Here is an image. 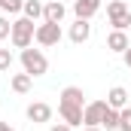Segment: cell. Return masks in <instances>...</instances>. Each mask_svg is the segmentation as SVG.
Listing matches in <instances>:
<instances>
[{
    "mask_svg": "<svg viewBox=\"0 0 131 131\" xmlns=\"http://www.w3.org/2000/svg\"><path fill=\"white\" fill-rule=\"evenodd\" d=\"M49 131H73V125H67V122H55Z\"/></svg>",
    "mask_w": 131,
    "mask_h": 131,
    "instance_id": "21",
    "label": "cell"
},
{
    "mask_svg": "<svg viewBox=\"0 0 131 131\" xmlns=\"http://www.w3.org/2000/svg\"><path fill=\"white\" fill-rule=\"evenodd\" d=\"M31 82H34L31 73H15L9 85H12V92H15V95H28V92H31Z\"/></svg>",
    "mask_w": 131,
    "mask_h": 131,
    "instance_id": "13",
    "label": "cell"
},
{
    "mask_svg": "<svg viewBox=\"0 0 131 131\" xmlns=\"http://www.w3.org/2000/svg\"><path fill=\"white\" fill-rule=\"evenodd\" d=\"M21 12H25V18L37 21V18H43V3H40V0H25Z\"/></svg>",
    "mask_w": 131,
    "mask_h": 131,
    "instance_id": "15",
    "label": "cell"
},
{
    "mask_svg": "<svg viewBox=\"0 0 131 131\" xmlns=\"http://www.w3.org/2000/svg\"><path fill=\"white\" fill-rule=\"evenodd\" d=\"M34 40H37L40 46H58V43H61V25H55V21H43V25H37Z\"/></svg>",
    "mask_w": 131,
    "mask_h": 131,
    "instance_id": "5",
    "label": "cell"
},
{
    "mask_svg": "<svg viewBox=\"0 0 131 131\" xmlns=\"http://www.w3.org/2000/svg\"><path fill=\"white\" fill-rule=\"evenodd\" d=\"M9 34H12V25H9V18H3V15H0V40H6Z\"/></svg>",
    "mask_w": 131,
    "mask_h": 131,
    "instance_id": "20",
    "label": "cell"
},
{
    "mask_svg": "<svg viewBox=\"0 0 131 131\" xmlns=\"http://www.w3.org/2000/svg\"><path fill=\"white\" fill-rule=\"evenodd\" d=\"M92 37V25L85 21V18H76L73 25H70V43H76V46H82L85 40Z\"/></svg>",
    "mask_w": 131,
    "mask_h": 131,
    "instance_id": "9",
    "label": "cell"
},
{
    "mask_svg": "<svg viewBox=\"0 0 131 131\" xmlns=\"http://www.w3.org/2000/svg\"><path fill=\"white\" fill-rule=\"evenodd\" d=\"M107 104H110L113 110L128 107V89H125V85H113V89H110V95H107Z\"/></svg>",
    "mask_w": 131,
    "mask_h": 131,
    "instance_id": "12",
    "label": "cell"
},
{
    "mask_svg": "<svg viewBox=\"0 0 131 131\" xmlns=\"http://www.w3.org/2000/svg\"><path fill=\"white\" fill-rule=\"evenodd\" d=\"M101 9V0H73V12H76V18H92V15H98Z\"/></svg>",
    "mask_w": 131,
    "mask_h": 131,
    "instance_id": "10",
    "label": "cell"
},
{
    "mask_svg": "<svg viewBox=\"0 0 131 131\" xmlns=\"http://www.w3.org/2000/svg\"><path fill=\"white\" fill-rule=\"evenodd\" d=\"M21 6H25V0H0V12H9V15L21 12Z\"/></svg>",
    "mask_w": 131,
    "mask_h": 131,
    "instance_id": "17",
    "label": "cell"
},
{
    "mask_svg": "<svg viewBox=\"0 0 131 131\" xmlns=\"http://www.w3.org/2000/svg\"><path fill=\"white\" fill-rule=\"evenodd\" d=\"M128 46H131V40H128L125 31H113L110 37H107V49H110V52H119V55H122Z\"/></svg>",
    "mask_w": 131,
    "mask_h": 131,
    "instance_id": "11",
    "label": "cell"
},
{
    "mask_svg": "<svg viewBox=\"0 0 131 131\" xmlns=\"http://www.w3.org/2000/svg\"><path fill=\"white\" fill-rule=\"evenodd\" d=\"M119 131H131V107L119 110Z\"/></svg>",
    "mask_w": 131,
    "mask_h": 131,
    "instance_id": "18",
    "label": "cell"
},
{
    "mask_svg": "<svg viewBox=\"0 0 131 131\" xmlns=\"http://www.w3.org/2000/svg\"><path fill=\"white\" fill-rule=\"evenodd\" d=\"M0 131H15V128H12L9 122H0Z\"/></svg>",
    "mask_w": 131,
    "mask_h": 131,
    "instance_id": "23",
    "label": "cell"
},
{
    "mask_svg": "<svg viewBox=\"0 0 131 131\" xmlns=\"http://www.w3.org/2000/svg\"><path fill=\"white\" fill-rule=\"evenodd\" d=\"M25 116L31 119L34 125H40V122H49V119H52V107H49L46 101H34V104H28Z\"/></svg>",
    "mask_w": 131,
    "mask_h": 131,
    "instance_id": "6",
    "label": "cell"
},
{
    "mask_svg": "<svg viewBox=\"0 0 131 131\" xmlns=\"http://www.w3.org/2000/svg\"><path fill=\"white\" fill-rule=\"evenodd\" d=\"M9 67H12V52L0 49V70H9Z\"/></svg>",
    "mask_w": 131,
    "mask_h": 131,
    "instance_id": "19",
    "label": "cell"
},
{
    "mask_svg": "<svg viewBox=\"0 0 131 131\" xmlns=\"http://www.w3.org/2000/svg\"><path fill=\"white\" fill-rule=\"evenodd\" d=\"M34 34H37V28H34V21L31 18H15L12 21V34H9V40H12V46L15 49H28L34 43Z\"/></svg>",
    "mask_w": 131,
    "mask_h": 131,
    "instance_id": "1",
    "label": "cell"
},
{
    "mask_svg": "<svg viewBox=\"0 0 131 131\" xmlns=\"http://www.w3.org/2000/svg\"><path fill=\"white\" fill-rule=\"evenodd\" d=\"M107 18H110L113 31H128L131 28V9H128V3H125V0H110Z\"/></svg>",
    "mask_w": 131,
    "mask_h": 131,
    "instance_id": "2",
    "label": "cell"
},
{
    "mask_svg": "<svg viewBox=\"0 0 131 131\" xmlns=\"http://www.w3.org/2000/svg\"><path fill=\"white\" fill-rule=\"evenodd\" d=\"M101 128H107V131H119V110H107L104 113V122H101Z\"/></svg>",
    "mask_w": 131,
    "mask_h": 131,
    "instance_id": "16",
    "label": "cell"
},
{
    "mask_svg": "<svg viewBox=\"0 0 131 131\" xmlns=\"http://www.w3.org/2000/svg\"><path fill=\"white\" fill-rule=\"evenodd\" d=\"M67 15V6L61 0H49V3H43V21H55V25H61Z\"/></svg>",
    "mask_w": 131,
    "mask_h": 131,
    "instance_id": "7",
    "label": "cell"
},
{
    "mask_svg": "<svg viewBox=\"0 0 131 131\" xmlns=\"http://www.w3.org/2000/svg\"><path fill=\"white\" fill-rule=\"evenodd\" d=\"M122 58H125V64L131 67V46H128V49H125V52H122Z\"/></svg>",
    "mask_w": 131,
    "mask_h": 131,
    "instance_id": "22",
    "label": "cell"
},
{
    "mask_svg": "<svg viewBox=\"0 0 131 131\" xmlns=\"http://www.w3.org/2000/svg\"><path fill=\"white\" fill-rule=\"evenodd\" d=\"M58 113H61V119H64L67 125H82V107H79V104H64V101H58Z\"/></svg>",
    "mask_w": 131,
    "mask_h": 131,
    "instance_id": "8",
    "label": "cell"
},
{
    "mask_svg": "<svg viewBox=\"0 0 131 131\" xmlns=\"http://www.w3.org/2000/svg\"><path fill=\"white\" fill-rule=\"evenodd\" d=\"M107 110H110L107 101H92V104H85V107H82V125H85V128H101Z\"/></svg>",
    "mask_w": 131,
    "mask_h": 131,
    "instance_id": "4",
    "label": "cell"
},
{
    "mask_svg": "<svg viewBox=\"0 0 131 131\" xmlns=\"http://www.w3.org/2000/svg\"><path fill=\"white\" fill-rule=\"evenodd\" d=\"M85 131H101V128H85Z\"/></svg>",
    "mask_w": 131,
    "mask_h": 131,
    "instance_id": "24",
    "label": "cell"
},
{
    "mask_svg": "<svg viewBox=\"0 0 131 131\" xmlns=\"http://www.w3.org/2000/svg\"><path fill=\"white\" fill-rule=\"evenodd\" d=\"M21 67H25V73H31V76H43L46 70H49V61H46V55L40 52V49H21Z\"/></svg>",
    "mask_w": 131,
    "mask_h": 131,
    "instance_id": "3",
    "label": "cell"
},
{
    "mask_svg": "<svg viewBox=\"0 0 131 131\" xmlns=\"http://www.w3.org/2000/svg\"><path fill=\"white\" fill-rule=\"evenodd\" d=\"M61 101H64V104H79V107H85V95H82L79 85H67L64 92H61Z\"/></svg>",
    "mask_w": 131,
    "mask_h": 131,
    "instance_id": "14",
    "label": "cell"
}]
</instances>
